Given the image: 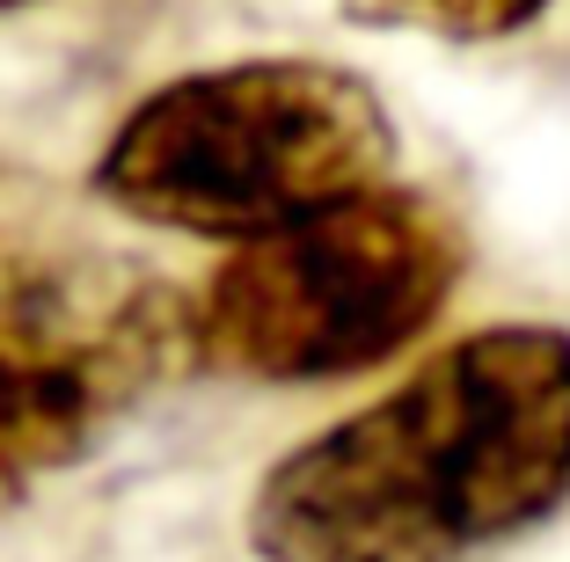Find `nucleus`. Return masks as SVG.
Instances as JSON below:
<instances>
[{"instance_id":"obj_1","label":"nucleus","mask_w":570,"mask_h":562,"mask_svg":"<svg viewBox=\"0 0 570 562\" xmlns=\"http://www.w3.org/2000/svg\"><path fill=\"white\" fill-rule=\"evenodd\" d=\"M570 504V329L490 322L271 461L256 562H483Z\"/></svg>"},{"instance_id":"obj_2","label":"nucleus","mask_w":570,"mask_h":562,"mask_svg":"<svg viewBox=\"0 0 570 562\" xmlns=\"http://www.w3.org/2000/svg\"><path fill=\"white\" fill-rule=\"evenodd\" d=\"M395 117L336 59H227L154 88L96 154V198L139 227L235 248L395 183Z\"/></svg>"},{"instance_id":"obj_3","label":"nucleus","mask_w":570,"mask_h":562,"mask_svg":"<svg viewBox=\"0 0 570 562\" xmlns=\"http://www.w3.org/2000/svg\"><path fill=\"white\" fill-rule=\"evenodd\" d=\"M469 278V227L417 183L235 241L190 293V358L264 387L358 381L439 329Z\"/></svg>"},{"instance_id":"obj_4","label":"nucleus","mask_w":570,"mask_h":562,"mask_svg":"<svg viewBox=\"0 0 570 562\" xmlns=\"http://www.w3.org/2000/svg\"><path fill=\"white\" fill-rule=\"evenodd\" d=\"M168 351H190V299H73L67 285L0 299V512L96 453Z\"/></svg>"},{"instance_id":"obj_5","label":"nucleus","mask_w":570,"mask_h":562,"mask_svg":"<svg viewBox=\"0 0 570 562\" xmlns=\"http://www.w3.org/2000/svg\"><path fill=\"white\" fill-rule=\"evenodd\" d=\"M366 30H410L439 37V45H498L520 37L527 22H541L556 0H336Z\"/></svg>"},{"instance_id":"obj_6","label":"nucleus","mask_w":570,"mask_h":562,"mask_svg":"<svg viewBox=\"0 0 570 562\" xmlns=\"http://www.w3.org/2000/svg\"><path fill=\"white\" fill-rule=\"evenodd\" d=\"M0 8H30V0H0Z\"/></svg>"}]
</instances>
